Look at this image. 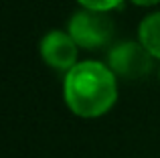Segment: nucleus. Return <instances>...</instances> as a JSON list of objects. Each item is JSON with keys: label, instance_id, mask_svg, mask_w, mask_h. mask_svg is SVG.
Instances as JSON below:
<instances>
[{"label": "nucleus", "instance_id": "f03ea898", "mask_svg": "<svg viewBox=\"0 0 160 158\" xmlns=\"http://www.w3.org/2000/svg\"><path fill=\"white\" fill-rule=\"evenodd\" d=\"M113 28L116 24L108 12L81 8V10L73 12V16L69 18L67 32L73 37V41L81 49L93 51V49H102L112 43Z\"/></svg>", "mask_w": 160, "mask_h": 158}, {"label": "nucleus", "instance_id": "423d86ee", "mask_svg": "<svg viewBox=\"0 0 160 158\" xmlns=\"http://www.w3.org/2000/svg\"><path fill=\"white\" fill-rule=\"evenodd\" d=\"M83 8H91V10H102V12H109L113 8H118L124 0H77Z\"/></svg>", "mask_w": 160, "mask_h": 158}, {"label": "nucleus", "instance_id": "7ed1b4c3", "mask_svg": "<svg viewBox=\"0 0 160 158\" xmlns=\"http://www.w3.org/2000/svg\"><path fill=\"white\" fill-rule=\"evenodd\" d=\"M156 57L140 41H124L112 47L108 53V67L122 79H142L154 69Z\"/></svg>", "mask_w": 160, "mask_h": 158}, {"label": "nucleus", "instance_id": "6e6552de", "mask_svg": "<svg viewBox=\"0 0 160 158\" xmlns=\"http://www.w3.org/2000/svg\"><path fill=\"white\" fill-rule=\"evenodd\" d=\"M158 79H160V67H158Z\"/></svg>", "mask_w": 160, "mask_h": 158}, {"label": "nucleus", "instance_id": "39448f33", "mask_svg": "<svg viewBox=\"0 0 160 158\" xmlns=\"http://www.w3.org/2000/svg\"><path fill=\"white\" fill-rule=\"evenodd\" d=\"M138 41L156 59H160V10L142 18L140 27H138Z\"/></svg>", "mask_w": 160, "mask_h": 158}, {"label": "nucleus", "instance_id": "f257e3e1", "mask_svg": "<svg viewBox=\"0 0 160 158\" xmlns=\"http://www.w3.org/2000/svg\"><path fill=\"white\" fill-rule=\"evenodd\" d=\"M65 103L79 118H99L118 99L116 73L98 61H81L65 73Z\"/></svg>", "mask_w": 160, "mask_h": 158}, {"label": "nucleus", "instance_id": "20e7f679", "mask_svg": "<svg viewBox=\"0 0 160 158\" xmlns=\"http://www.w3.org/2000/svg\"><path fill=\"white\" fill-rule=\"evenodd\" d=\"M79 45L73 41V37L65 31H49L41 41V57L49 67L57 71H71L77 65Z\"/></svg>", "mask_w": 160, "mask_h": 158}, {"label": "nucleus", "instance_id": "0eeeda50", "mask_svg": "<svg viewBox=\"0 0 160 158\" xmlns=\"http://www.w3.org/2000/svg\"><path fill=\"white\" fill-rule=\"evenodd\" d=\"M132 4H136V6H154V4H158L160 0H130Z\"/></svg>", "mask_w": 160, "mask_h": 158}]
</instances>
